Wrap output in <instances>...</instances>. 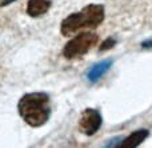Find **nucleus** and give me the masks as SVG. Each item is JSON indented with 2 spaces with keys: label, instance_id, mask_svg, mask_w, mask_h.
Masks as SVG:
<instances>
[{
  "label": "nucleus",
  "instance_id": "obj_1",
  "mask_svg": "<svg viewBox=\"0 0 152 148\" xmlns=\"http://www.w3.org/2000/svg\"><path fill=\"white\" fill-rule=\"evenodd\" d=\"M18 111L31 127H42L51 116L50 96L44 92H31L19 100Z\"/></svg>",
  "mask_w": 152,
  "mask_h": 148
},
{
  "label": "nucleus",
  "instance_id": "obj_2",
  "mask_svg": "<svg viewBox=\"0 0 152 148\" xmlns=\"http://www.w3.org/2000/svg\"><path fill=\"white\" fill-rule=\"evenodd\" d=\"M105 16L102 4H89L79 12H74L61 21L60 31L64 36H71L83 28H96L103 23Z\"/></svg>",
  "mask_w": 152,
  "mask_h": 148
},
{
  "label": "nucleus",
  "instance_id": "obj_3",
  "mask_svg": "<svg viewBox=\"0 0 152 148\" xmlns=\"http://www.w3.org/2000/svg\"><path fill=\"white\" fill-rule=\"evenodd\" d=\"M97 40H99L97 35L92 34V32H83V34L76 35L64 47L63 50L64 58L75 59V58H80V56L86 55L94 45H96Z\"/></svg>",
  "mask_w": 152,
  "mask_h": 148
},
{
  "label": "nucleus",
  "instance_id": "obj_4",
  "mask_svg": "<svg viewBox=\"0 0 152 148\" xmlns=\"http://www.w3.org/2000/svg\"><path fill=\"white\" fill-rule=\"evenodd\" d=\"M103 123V117L97 109L87 108L83 111L79 120V130L87 136H92L100 130Z\"/></svg>",
  "mask_w": 152,
  "mask_h": 148
},
{
  "label": "nucleus",
  "instance_id": "obj_5",
  "mask_svg": "<svg viewBox=\"0 0 152 148\" xmlns=\"http://www.w3.org/2000/svg\"><path fill=\"white\" fill-rule=\"evenodd\" d=\"M112 67V59H104V60L96 63L95 66H92L87 72V80L89 83H97Z\"/></svg>",
  "mask_w": 152,
  "mask_h": 148
},
{
  "label": "nucleus",
  "instance_id": "obj_6",
  "mask_svg": "<svg viewBox=\"0 0 152 148\" xmlns=\"http://www.w3.org/2000/svg\"><path fill=\"white\" fill-rule=\"evenodd\" d=\"M148 131L147 130H139V131H135L132 132L129 136H127L126 139L121 140V143L119 144L120 148H135L137 146L143 143L145 139L148 138Z\"/></svg>",
  "mask_w": 152,
  "mask_h": 148
},
{
  "label": "nucleus",
  "instance_id": "obj_7",
  "mask_svg": "<svg viewBox=\"0 0 152 148\" xmlns=\"http://www.w3.org/2000/svg\"><path fill=\"white\" fill-rule=\"evenodd\" d=\"M51 1L50 0H29L27 4V13L32 17L42 16L50 9Z\"/></svg>",
  "mask_w": 152,
  "mask_h": 148
},
{
  "label": "nucleus",
  "instance_id": "obj_8",
  "mask_svg": "<svg viewBox=\"0 0 152 148\" xmlns=\"http://www.w3.org/2000/svg\"><path fill=\"white\" fill-rule=\"evenodd\" d=\"M115 44H116V40L112 39V37H108L107 40L103 42L102 47H100V51H107V50H110V48H112Z\"/></svg>",
  "mask_w": 152,
  "mask_h": 148
},
{
  "label": "nucleus",
  "instance_id": "obj_9",
  "mask_svg": "<svg viewBox=\"0 0 152 148\" xmlns=\"http://www.w3.org/2000/svg\"><path fill=\"white\" fill-rule=\"evenodd\" d=\"M142 47L143 48H152V39L144 40V42L142 43Z\"/></svg>",
  "mask_w": 152,
  "mask_h": 148
},
{
  "label": "nucleus",
  "instance_id": "obj_10",
  "mask_svg": "<svg viewBox=\"0 0 152 148\" xmlns=\"http://www.w3.org/2000/svg\"><path fill=\"white\" fill-rule=\"evenodd\" d=\"M12 1H15V0H4V3H3V7H4V5H7V4H11V3Z\"/></svg>",
  "mask_w": 152,
  "mask_h": 148
}]
</instances>
